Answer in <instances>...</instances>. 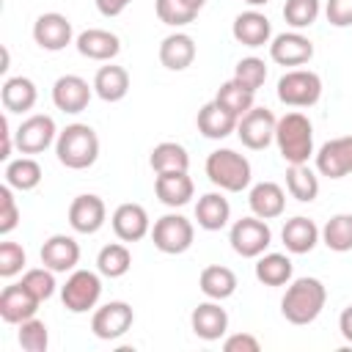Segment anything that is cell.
Wrapping results in <instances>:
<instances>
[{
	"instance_id": "cell-22",
	"label": "cell",
	"mask_w": 352,
	"mask_h": 352,
	"mask_svg": "<svg viewBox=\"0 0 352 352\" xmlns=\"http://www.w3.org/2000/svg\"><path fill=\"white\" fill-rule=\"evenodd\" d=\"M154 192H157V198L165 206L176 209V206L190 204V198L195 192V184H192V179H190L187 170H168V173H157Z\"/></svg>"
},
{
	"instance_id": "cell-36",
	"label": "cell",
	"mask_w": 352,
	"mask_h": 352,
	"mask_svg": "<svg viewBox=\"0 0 352 352\" xmlns=\"http://www.w3.org/2000/svg\"><path fill=\"white\" fill-rule=\"evenodd\" d=\"M129 267H132V253H129V248L121 245V242L104 245V248L99 250V256H96V270H99V275H104V278H124V275L129 272Z\"/></svg>"
},
{
	"instance_id": "cell-26",
	"label": "cell",
	"mask_w": 352,
	"mask_h": 352,
	"mask_svg": "<svg viewBox=\"0 0 352 352\" xmlns=\"http://www.w3.org/2000/svg\"><path fill=\"white\" fill-rule=\"evenodd\" d=\"M248 204H250V212L256 217L272 220V217H280L283 214V209H286V192L275 182H258V184L250 187Z\"/></svg>"
},
{
	"instance_id": "cell-44",
	"label": "cell",
	"mask_w": 352,
	"mask_h": 352,
	"mask_svg": "<svg viewBox=\"0 0 352 352\" xmlns=\"http://www.w3.org/2000/svg\"><path fill=\"white\" fill-rule=\"evenodd\" d=\"M11 190H14L11 184L0 187V234L3 236H8L19 226V206H16V198Z\"/></svg>"
},
{
	"instance_id": "cell-31",
	"label": "cell",
	"mask_w": 352,
	"mask_h": 352,
	"mask_svg": "<svg viewBox=\"0 0 352 352\" xmlns=\"http://www.w3.org/2000/svg\"><path fill=\"white\" fill-rule=\"evenodd\" d=\"M198 286L209 300H226L236 292V275H234V270H228L223 264H209L201 270Z\"/></svg>"
},
{
	"instance_id": "cell-32",
	"label": "cell",
	"mask_w": 352,
	"mask_h": 352,
	"mask_svg": "<svg viewBox=\"0 0 352 352\" xmlns=\"http://www.w3.org/2000/svg\"><path fill=\"white\" fill-rule=\"evenodd\" d=\"M292 258L283 253H261L256 261V280L264 286H283L292 280Z\"/></svg>"
},
{
	"instance_id": "cell-7",
	"label": "cell",
	"mask_w": 352,
	"mask_h": 352,
	"mask_svg": "<svg viewBox=\"0 0 352 352\" xmlns=\"http://www.w3.org/2000/svg\"><path fill=\"white\" fill-rule=\"evenodd\" d=\"M151 239H154V248L160 253H168V256H179L184 250L192 248V239H195V228L192 223L184 217V214H162L154 228H151Z\"/></svg>"
},
{
	"instance_id": "cell-19",
	"label": "cell",
	"mask_w": 352,
	"mask_h": 352,
	"mask_svg": "<svg viewBox=\"0 0 352 352\" xmlns=\"http://www.w3.org/2000/svg\"><path fill=\"white\" fill-rule=\"evenodd\" d=\"M110 223H113V231H116V236L121 242H138V239H143L151 231L148 212L140 204H121V206H116Z\"/></svg>"
},
{
	"instance_id": "cell-48",
	"label": "cell",
	"mask_w": 352,
	"mask_h": 352,
	"mask_svg": "<svg viewBox=\"0 0 352 352\" xmlns=\"http://www.w3.org/2000/svg\"><path fill=\"white\" fill-rule=\"evenodd\" d=\"M0 135H3V151H0V160H11V148L16 146V138L8 126V116L0 118Z\"/></svg>"
},
{
	"instance_id": "cell-20",
	"label": "cell",
	"mask_w": 352,
	"mask_h": 352,
	"mask_svg": "<svg viewBox=\"0 0 352 352\" xmlns=\"http://www.w3.org/2000/svg\"><path fill=\"white\" fill-rule=\"evenodd\" d=\"M80 261V245L69 234H52L41 245V264L50 267L52 272H69Z\"/></svg>"
},
{
	"instance_id": "cell-50",
	"label": "cell",
	"mask_w": 352,
	"mask_h": 352,
	"mask_svg": "<svg viewBox=\"0 0 352 352\" xmlns=\"http://www.w3.org/2000/svg\"><path fill=\"white\" fill-rule=\"evenodd\" d=\"M338 330H341V336L352 344V305H346V308L341 311V316H338Z\"/></svg>"
},
{
	"instance_id": "cell-21",
	"label": "cell",
	"mask_w": 352,
	"mask_h": 352,
	"mask_svg": "<svg viewBox=\"0 0 352 352\" xmlns=\"http://www.w3.org/2000/svg\"><path fill=\"white\" fill-rule=\"evenodd\" d=\"M231 33L245 47H264L272 38V25H270V19L261 11L250 8V11H242V14L234 16Z\"/></svg>"
},
{
	"instance_id": "cell-47",
	"label": "cell",
	"mask_w": 352,
	"mask_h": 352,
	"mask_svg": "<svg viewBox=\"0 0 352 352\" xmlns=\"http://www.w3.org/2000/svg\"><path fill=\"white\" fill-rule=\"evenodd\" d=\"M223 349H226V352H258L261 344H258V338L250 336V333H234V336H228V338L223 341Z\"/></svg>"
},
{
	"instance_id": "cell-14",
	"label": "cell",
	"mask_w": 352,
	"mask_h": 352,
	"mask_svg": "<svg viewBox=\"0 0 352 352\" xmlns=\"http://www.w3.org/2000/svg\"><path fill=\"white\" fill-rule=\"evenodd\" d=\"M270 58L275 63H280V66H302V63H308L314 58V44L300 30L278 33L270 41Z\"/></svg>"
},
{
	"instance_id": "cell-11",
	"label": "cell",
	"mask_w": 352,
	"mask_h": 352,
	"mask_svg": "<svg viewBox=\"0 0 352 352\" xmlns=\"http://www.w3.org/2000/svg\"><path fill=\"white\" fill-rule=\"evenodd\" d=\"M16 148L22 154H41L44 148L52 146V140H58V129H55V121L44 113H36V116H28L16 132Z\"/></svg>"
},
{
	"instance_id": "cell-46",
	"label": "cell",
	"mask_w": 352,
	"mask_h": 352,
	"mask_svg": "<svg viewBox=\"0 0 352 352\" xmlns=\"http://www.w3.org/2000/svg\"><path fill=\"white\" fill-rule=\"evenodd\" d=\"M324 16L333 28H352V0H327Z\"/></svg>"
},
{
	"instance_id": "cell-45",
	"label": "cell",
	"mask_w": 352,
	"mask_h": 352,
	"mask_svg": "<svg viewBox=\"0 0 352 352\" xmlns=\"http://www.w3.org/2000/svg\"><path fill=\"white\" fill-rule=\"evenodd\" d=\"M25 267V250L16 242H0V275L14 278Z\"/></svg>"
},
{
	"instance_id": "cell-29",
	"label": "cell",
	"mask_w": 352,
	"mask_h": 352,
	"mask_svg": "<svg viewBox=\"0 0 352 352\" xmlns=\"http://www.w3.org/2000/svg\"><path fill=\"white\" fill-rule=\"evenodd\" d=\"M195 220L204 231H220L231 220V204L223 198V192H204L195 204Z\"/></svg>"
},
{
	"instance_id": "cell-39",
	"label": "cell",
	"mask_w": 352,
	"mask_h": 352,
	"mask_svg": "<svg viewBox=\"0 0 352 352\" xmlns=\"http://www.w3.org/2000/svg\"><path fill=\"white\" fill-rule=\"evenodd\" d=\"M319 11H322V3L319 0H286L283 3V19L294 30L311 28L319 19Z\"/></svg>"
},
{
	"instance_id": "cell-3",
	"label": "cell",
	"mask_w": 352,
	"mask_h": 352,
	"mask_svg": "<svg viewBox=\"0 0 352 352\" xmlns=\"http://www.w3.org/2000/svg\"><path fill=\"white\" fill-rule=\"evenodd\" d=\"M58 162L72 170H85L99 157V135L88 124H69L55 140Z\"/></svg>"
},
{
	"instance_id": "cell-5",
	"label": "cell",
	"mask_w": 352,
	"mask_h": 352,
	"mask_svg": "<svg viewBox=\"0 0 352 352\" xmlns=\"http://www.w3.org/2000/svg\"><path fill=\"white\" fill-rule=\"evenodd\" d=\"M322 96V77L311 69H292L278 80V99L286 107H314Z\"/></svg>"
},
{
	"instance_id": "cell-40",
	"label": "cell",
	"mask_w": 352,
	"mask_h": 352,
	"mask_svg": "<svg viewBox=\"0 0 352 352\" xmlns=\"http://www.w3.org/2000/svg\"><path fill=\"white\" fill-rule=\"evenodd\" d=\"M154 11H157L160 22H165L170 28H184L198 16V11L190 8L184 0H154Z\"/></svg>"
},
{
	"instance_id": "cell-13",
	"label": "cell",
	"mask_w": 352,
	"mask_h": 352,
	"mask_svg": "<svg viewBox=\"0 0 352 352\" xmlns=\"http://www.w3.org/2000/svg\"><path fill=\"white\" fill-rule=\"evenodd\" d=\"M316 170L327 179H344L352 173V135L333 138L316 151Z\"/></svg>"
},
{
	"instance_id": "cell-33",
	"label": "cell",
	"mask_w": 352,
	"mask_h": 352,
	"mask_svg": "<svg viewBox=\"0 0 352 352\" xmlns=\"http://www.w3.org/2000/svg\"><path fill=\"white\" fill-rule=\"evenodd\" d=\"M148 165L154 173H168V170H187L190 168V154L182 143H173V140H165V143H157L151 148V157H148Z\"/></svg>"
},
{
	"instance_id": "cell-28",
	"label": "cell",
	"mask_w": 352,
	"mask_h": 352,
	"mask_svg": "<svg viewBox=\"0 0 352 352\" xmlns=\"http://www.w3.org/2000/svg\"><path fill=\"white\" fill-rule=\"evenodd\" d=\"M36 99H38V91L30 77H8L0 88V102L6 113H28L33 110Z\"/></svg>"
},
{
	"instance_id": "cell-37",
	"label": "cell",
	"mask_w": 352,
	"mask_h": 352,
	"mask_svg": "<svg viewBox=\"0 0 352 352\" xmlns=\"http://www.w3.org/2000/svg\"><path fill=\"white\" fill-rule=\"evenodd\" d=\"M253 91L250 88H245L242 82H236L234 77L228 80V82H223L220 88H217V94H214V102L217 104H223L228 113H234L236 118H242L250 107H253Z\"/></svg>"
},
{
	"instance_id": "cell-4",
	"label": "cell",
	"mask_w": 352,
	"mask_h": 352,
	"mask_svg": "<svg viewBox=\"0 0 352 352\" xmlns=\"http://www.w3.org/2000/svg\"><path fill=\"white\" fill-rule=\"evenodd\" d=\"M206 176L214 187L226 190V192H242L250 179H253V170H250V162L248 157L236 154L234 148H217L206 157Z\"/></svg>"
},
{
	"instance_id": "cell-41",
	"label": "cell",
	"mask_w": 352,
	"mask_h": 352,
	"mask_svg": "<svg viewBox=\"0 0 352 352\" xmlns=\"http://www.w3.org/2000/svg\"><path fill=\"white\" fill-rule=\"evenodd\" d=\"M234 80L242 82L245 88H250V91L256 94V91L264 85V80H267V63H264L261 58H256V55H248V58L236 60Z\"/></svg>"
},
{
	"instance_id": "cell-2",
	"label": "cell",
	"mask_w": 352,
	"mask_h": 352,
	"mask_svg": "<svg viewBox=\"0 0 352 352\" xmlns=\"http://www.w3.org/2000/svg\"><path fill=\"white\" fill-rule=\"evenodd\" d=\"M275 143H278V151H280L283 162L305 165L311 160V154H314V124L308 121V116L292 110V113L278 118Z\"/></svg>"
},
{
	"instance_id": "cell-24",
	"label": "cell",
	"mask_w": 352,
	"mask_h": 352,
	"mask_svg": "<svg viewBox=\"0 0 352 352\" xmlns=\"http://www.w3.org/2000/svg\"><path fill=\"white\" fill-rule=\"evenodd\" d=\"M280 239H283V245H286L289 253L302 256V253H311L316 248V242L322 239V231L316 228V223L311 217L297 214V217H292V220L283 223Z\"/></svg>"
},
{
	"instance_id": "cell-23",
	"label": "cell",
	"mask_w": 352,
	"mask_h": 352,
	"mask_svg": "<svg viewBox=\"0 0 352 352\" xmlns=\"http://www.w3.org/2000/svg\"><path fill=\"white\" fill-rule=\"evenodd\" d=\"M77 52L88 60H113L121 52V41L116 33L102 30V28H88L77 36Z\"/></svg>"
},
{
	"instance_id": "cell-15",
	"label": "cell",
	"mask_w": 352,
	"mask_h": 352,
	"mask_svg": "<svg viewBox=\"0 0 352 352\" xmlns=\"http://www.w3.org/2000/svg\"><path fill=\"white\" fill-rule=\"evenodd\" d=\"M104 220H107V206L94 192L77 195L69 206V226L77 234H96L104 226Z\"/></svg>"
},
{
	"instance_id": "cell-6",
	"label": "cell",
	"mask_w": 352,
	"mask_h": 352,
	"mask_svg": "<svg viewBox=\"0 0 352 352\" xmlns=\"http://www.w3.org/2000/svg\"><path fill=\"white\" fill-rule=\"evenodd\" d=\"M99 297H102V278L91 270H72V275L60 286V300L72 314H88L91 308H96Z\"/></svg>"
},
{
	"instance_id": "cell-38",
	"label": "cell",
	"mask_w": 352,
	"mask_h": 352,
	"mask_svg": "<svg viewBox=\"0 0 352 352\" xmlns=\"http://www.w3.org/2000/svg\"><path fill=\"white\" fill-rule=\"evenodd\" d=\"M322 242L336 253H349L352 250V214L349 212L333 214L322 228Z\"/></svg>"
},
{
	"instance_id": "cell-52",
	"label": "cell",
	"mask_w": 352,
	"mask_h": 352,
	"mask_svg": "<svg viewBox=\"0 0 352 352\" xmlns=\"http://www.w3.org/2000/svg\"><path fill=\"white\" fill-rule=\"evenodd\" d=\"M242 3H248V6H253V8H256V6H267L270 0H242Z\"/></svg>"
},
{
	"instance_id": "cell-25",
	"label": "cell",
	"mask_w": 352,
	"mask_h": 352,
	"mask_svg": "<svg viewBox=\"0 0 352 352\" xmlns=\"http://www.w3.org/2000/svg\"><path fill=\"white\" fill-rule=\"evenodd\" d=\"M236 116L234 113H228L223 104H217L214 99L212 102H206L201 110H198V118H195V124H198V132L204 135V138H209V140H223V138H228L231 132H236Z\"/></svg>"
},
{
	"instance_id": "cell-16",
	"label": "cell",
	"mask_w": 352,
	"mask_h": 352,
	"mask_svg": "<svg viewBox=\"0 0 352 352\" xmlns=\"http://www.w3.org/2000/svg\"><path fill=\"white\" fill-rule=\"evenodd\" d=\"M38 305H41V300H36L25 289L22 280L19 283H11V286H6L0 292V316L8 324H22L25 319H33L36 311H38Z\"/></svg>"
},
{
	"instance_id": "cell-51",
	"label": "cell",
	"mask_w": 352,
	"mask_h": 352,
	"mask_svg": "<svg viewBox=\"0 0 352 352\" xmlns=\"http://www.w3.org/2000/svg\"><path fill=\"white\" fill-rule=\"evenodd\" d=\"M184 3H187L190 8H195V11H201V8L206 6V0H184Z\"/></svg>"
},
{
	"instance_id": "cell-42",
	"label": "cell",
	"mask_w": 352,
	"mask_h": 352,
	"mask_svg": "<svg viewBox=\"0 0 352 352\" xmlns=\"http://www.w3.org/2000/svg\"><path fill=\"white\" fill-rule=\"evenodd\" d=\"M19 346L25 349V352H47V346H50V333H47V324L41 322V319H25L22 324H19Z\"/></svg>"
},
{
	"instance_id": "cell-18",
	"label": "cell",
	"mask_w": 352,
	"mask_h": 352,
	"mask_svg": "<svg viewBox=\"0 0 352 352\" xmlns=\"http://www.w3.org/2000/svg\"><path fill=\"white\" fill-rule=\"evenodd\" d=\"M91 94H94V85H88L77 74H63L52 85V102L63 113H82L91 102Z\"/></svg>"
},
{
	"instance_id": "cell-34",
	"label": "cell",
	"mask_w": 352,
	"mask_h": 352,
	"mask_svg": "<svg viewBox=\"0 0 352 352\" xmlns=\"http://www.w3.org/2000/svg\"><path fill=\"white\" fill-rule=\"evenodd\" d=\"M286 190L300 204H311L319 195V176L308 168V162L305 165H289V170H286Z\"/></svg>"
},
{
	"instance_id": "cell-30",
	"label": "cell",
	"mask_w": 352,
	"mask_h": 352,
	"mask_svg": "<svg viewBox=\"0 0 352 352\" xmlns=\"http://www.w3.org/2000/svg\"><path fill=\"white\" fill-rule=\"evenodd\" d=\"M94 94L104 102H121L129 94V72L116 63L102 66L94 74Z\"/></svg>"
},
{
	"instance_id": "cell-8",
	"label": "cell",
	"mask_w": 352,
	"mask_h": 352,
	"mask_svg": "<svg viewBox=\"0 0 352 352\" xmlns=\"http://www.w3.org/2000/svg\"><path fill=\"white\" fill-rule=\"evenodd\" d=\"M228 242L234 248L236 256L242 258H258L270 242H272V231L267 226V220L250 214V217H242L231 226V234H228Z\"/></svg>"
},
{
	"instance_id": "cell-35",
	"label": "cell",
	"mask_w": 352,
	"mask_h": 352,
	"mask_svg": "<svg viewBox=\"0 0 352 352\" xmlns=\"http://www.w3.org/2000/svg\"><path fill=\"white\" fill-rule=\"evenodd\" d=\"M6 184H11L19 192L36 190L41 184V165L33 157L8 160V165H6Z\"/></svg>"
},
{
	"instance_id": "cell-43",
	"label": "cell",
	"mask_w": 352,
	"mask_h": 352,
	"mask_svg": "<svg viewBox=\"0 0 352 352\" xmlns=\"http://www.w3.org/2000/svg\"><path fill=\"white\" fill-rule=\"evenodd\" d=\"M22 283H25V289L36 297V300H50L52 294H55V272L50 270V267H33V270H28L25 275H22Z\"/></svg>"
},
{
	"instance_id": "cell-17",
	"label": "cell",
	"mask_w": 352,
	"mask_h": 352,
	"mask_svg": "<svg viewBox=\"0 0 352 352\" xmlns=\"http://www.w3.org/2000/svg\"><path fill=\"white\" fill-rule=\"evenodd\" d=\"M190 327L204 341H220L228 330V314L226 308H220V300L198 302L190 314Z\"/></svg>"
},
{
	"instance_id": "cell-9",
	"label": "cell",
	"mask_w": 352,
	"mask_h": 352,
	"mask_svg": "<svg viewBox=\"0 0 352 352\" xmlns=\"http://www.w3.org/2000/svg\"><path fill=\"white\" fill-rule=\"evenodd\" d=\"M132 322H135L132 305L124 302V300H110V302H104V305H99L94 311L91 330L102 341H116V338H121L132 327Z\"/></svg>"
},
{
	"instance_id": "cell-27",
	"label": "cell",
	"mask_w": 352,
	"mask_h": 352,
	"mask_svg": "<svg viewBox=\"0 0 352 352\" xmlns=\"http://www.w3.org/2000/svg\"><path fill=\"white\" fill-rule=\"evenodd\" d=\"M195 60V41L187 33H170L160 44V63L170 72H184Z\"/></svg>"
},
{
	"instance_id": "cell-12",
	"label": "cell",
	"mask_w": 352,
	"mask_h": 352,
	"mask_svg": "<svg viewBox=\"0 0 352 352\" xmlns=\"http://www.w3.org/2000/svg\"><path fill=\"white\" fill-rule=\"evenodd\" d=\"M72 22L69 16L58 11H47L33 22V41L47 52H60L66 44H72Z\"/></svg>"
},
{
	"instance_id": "cell-1",
	"label": "cell",
	"mask_w": 352,
	"mask_h": 352,
	"mask_svg": "<svg viewBox=\"0 0 352 352\" xmlns=\"http://www.w3.org/2000/svg\"><path fill=\"white\" fill-rule=\"evenodd\" d=\"M327 302V289L319 278H297L280 300V314L292 324H311Z\"/></svg>"
},
{
	"instance_id": "cell-49",
	"label": "cell",
	"mask_w": 352,
	"mask_h": 352,
	"mask_svg": "<svg viewBox=\"0 0 352 352\" xmlns=\"http://www.w3.org/2000/svg\"><path fill=\"white\" fill-rule=\"evenodd\" d=\"M94 3H96V8H99L102 16H118V14H124V8L132 0H94Z\"/></svg>"
},
{
	"instance_id": "cell-10",
	"label": "cell",
	"mask_w": 352,
	"mask_h": 352,
	"mask_svg": "<svg viewBox=\"0 0 352 352\" xmlns=\"http://www.w3.org/2000/svg\"><path fill=\"white\" fill-rule=\"evenodd\" d=\"M275 124H278V118L272 116V110L253 104L236 121V138L242 140V146H248L253 151H261L275 140Z\"/></svg>"
}]
</instances>
